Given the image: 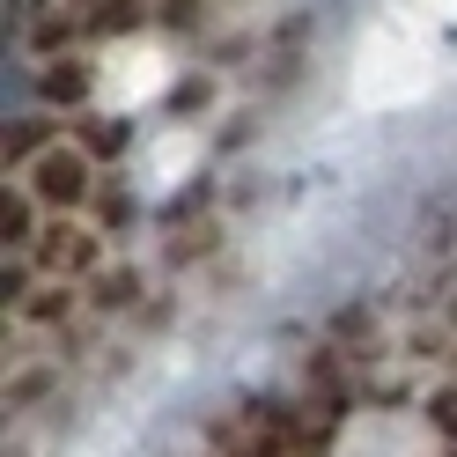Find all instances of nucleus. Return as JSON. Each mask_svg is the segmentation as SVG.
<instances>
[{
    "instance_id": "nucleus-1",
    "label": "nucleus",
    "mask_w": 457,
    "mask_h": 457,
    "mask_svg": "<svg viewBox=\"0 0 457 457\" xmlns=\"http://www.w3.org/2000/svg\"><path fill=\"white\" fill-rule=\"evenodd\" d=\"M332 457H443V443H436V428H428L420 413L384 406V413H361L347 436H339Z\"/></svg>"
}]
</instances>
